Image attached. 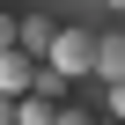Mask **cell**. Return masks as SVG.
Returning <instances> with one entry per match:
<instances>
[{"label":"cell","instance_id":"cell-12","mask_svg":"<svg viewBox=\"0 0 125 125\" xmlns=\"http://www.w3.org/2000/svg\"><path fill=\"white\" fill-rule=\"evenodd\" d=\"M0 8H8V0H0Z\"/></svg>","mask_w":125,"mask_h":125},{"label":"cell","instance_id":"cell-5","mask_svg":"<svg viewBox=\"0 0 125 125\" xmlns=\"http://www.w3.org/2000/svg\"><path fill=\"white\" fill-rule=\"evenodd\" d=\"M52 37H59V22H44V15H22V52H30V59H44V52H52Z\"/></svg>","mask_w":125,"mask_h":125},{"label":"cell","instance_id":"cell-4","mask_svg":"<svg viewBox=\"0 0 125 125\" xmlns=\"http://www.w3.org/2000/svg\"><path fill=\"white\" fill-rule=\"evenodd\" d=\"M59 110L66 103H52V96H22L15 103V125H59Z\"/></svg>","mask_w":125,"mask_h":125},{"label":"cell","instance_id":"cell-1","mask_svg":"<svg viewBox=\"0 0 125 125\" xmlns=\"http://www.w3.org/2000/svg\"><path fill=\"white\" fill-rule=\"evenodd\" d=\"M44 66H59L66 81H74V74H96V37H88V30H59L52 52H44Z\"/></svg>","mask_w":125,"mask_h":125},{"label":"cell","instance_id":"cell-10","mask_svg":"<svg viewBox=\"0 0 125 125\" xmlns=\"http://www.w3.org/2000/svg\"><path fill=\"white\" fill-rule=\"evenodd\" d=\"M0 125H15V96H0Z\"/></svg>","mask_w":125,"mask_h":125},{"label":"cell","instance_id":"cell-3","mask_svg":"<svg viewBox=\"0 0 125 125\" xmlns=\"http://www.w3.org/2000/svg\"><path fill=\"white\" fill-rule=\"evenodd\" d=\"M96 74H103L110 88L125 81V37H96Z\"/></svg>","mask_w":125,"mask_h":125},{"label":"cell","instance_id":"cell-9","mask_svg":"<svg viewBox=\"0 0 125 125\" xmlns=\"http://www.w3.org/2000/svg\"><path fill=\"white\" fill-rule=\"evenodd\" d=\"M110 110H118V125H125V81H118V88H110Z\"/></svg>","mask_w":125,"mask_h":125},{"label":"cell","instance_id":"cell-7","mask_svg":"<svg viewBox=\"0 0 125 125\" xmlns=\"http://www.w3.org/2000/svg\"><path fill=\"white\" fill-rule=\"evenodd\" d=\"M22 44V15H8V8H0V52H15Z\"/></svg>","mask_w":125,"mask_h":125},{"label":"cell","instance_id":"cell-11","mask_svg":"<svg viewBox=\"0 0 125 125\" xmlns=\"http://www.w3.org/2000/svg\"><path fill=\"white\" fill-rule=\"evenodd\" d=\"M110 8H118V15H125V0H110Z\"/></svg>","mask_w":125,"mask_h":125},{"label":"cell","instance_id":"cell-6","mask_svg":"<svg viewBox=\"0 0 125 125\" xmlns=\"http://www.w3.org/2000/svg\"><path fill=\"white\" fill-rule=\"evenodd\" d=\"M66 88H74V81L59 74V66H44V74H37V96H52V103H66Z\"/></svg>","mask_w":125,"mask_h":125},{"label":"cell","instance_id":"cell-2","mask_svg":"<svg viewBox=\"0 0 125 125\" xmlns=\"http://www.w3.org/2000/svg\"><path fill=\"white\" fill-rule=\"evenodd\" d=\"M37 74H44V59H30L22 44H15V52H0V96H15V103L37 96Z\"/></svg>","mask_w":125,"mask_h":125},{"label":"cell","instance_id":"cell-8","mask_svg":"<svg viewBox=\"0 0 125 125\" xmlns=\"http://www.w3.org/2000/svg\"><path fill=\"white\" fill-rule=\"evenodd\" d=\"M59 125H88V110H74V103H66V110H59Z\"/></svg>","mask_w":125,"mask_h":125}]
</instances>
